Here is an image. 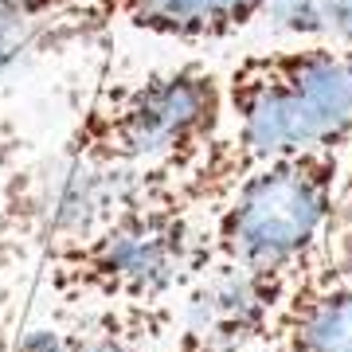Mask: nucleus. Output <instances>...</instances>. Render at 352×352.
I'll use <instances>...</instances> for the list:
<instances>
[{"label": "nucleus", "instance_id": "39448f33", "mask_svg": "<svg viewBox=\"0 0 352 352\" xmlns=\"http://www.w3.org/2000/svg\"><path fill=\"white\" fill-rule=\"evenodd\" d=\"M294 274L208 263L176 302L168 352H258L274 329Z\"/></svg>", "mask_w": 352, "mask_h": 352}, {"label": "nucleus", "instance_id": "7ed1b4c3", "mask_svg": "<svg viewBox=\"0 0 352 352\" xmlns=\"http://www.w3.org/2000/svg\"><path fill=\"white\" fill-rule=\"evenodd\" d=\"M223 126V75L192 59L106 82L67 129L63 161L180 173Z\"/></svg>", "mask_w": 352, "mask_h": 352}, {"label": "nucleus", "instance_id": "f8f14e48", "mask_svg": "<svg viewBox=\"0 0 352 352\" xmlns=\"http://www.w3.org/2000/svg\"><path fill=\"white\" fill-rule=\"evenodd\" d=\"M340 204H344V215H349V208H352V141H349V149H344V188H340Z\"/></svg>", "mask_w": 352, "mask_h": 352}, {"label": "nucleus", "instance_id": "423d86ee", "mask_svg": "<svg viewBox=\"0 0 352 352\" xmlns=\"http://www.w3.org/2000/svg\"><path fill=\"white\" fill-rule=\"evenodd\" d=\"M263 0H71L39 43V55L90 43L110 32H138L180 43L235 39L258 24Z\"/></svg>", "mask_w": 352, "mask_h": 352}, {"label": "nucleus", "instance_id": "1a4fd4ad", "mask_svg": "<svg viewBox=\"0 0 352 352\" xmlns=\"http://www.w3.org/2000/svg\"><path fill=\"white\" fill-rule=\"evenodd\" d=\"M176 305L90 309L71 325H32L16 352H168Z\"/></svg>", "mask_w": 352, "mask_h": 352}, {"label": "nucleus", "instance_id": "6e6552de", "mask_svg": "<svg viewBox=\"0 0 352 352\" xmlns=\"http://www.w3.org/2000/svg\"><path fill=\"white\" fill-rule=\"evenodd\" d=\"M145 196V168H110V164H78L63 161L43 180L39 192V227L43 243H75L94 235L118 212Z\"/></svg>", "mask_w": 352, "mask_h": 352}, {"label": "nucleus", "instance_id": "9d476101", "mask_svg": "<svg viewBox=\"0 0 352 352\" xmlns=\"http://www.w3.org/2000/svg\"><path fill=\"white\" fill-rule=\"evenodd\" d=\"M258 24L286 39L352 47V0H263Z\"/></svg>", "mask_w": 352, "mask_h": 352}, {"label": "nucleus", "instance_id": "f257e3e1", "mask_svg": "<svg viewBox=\"0 0 352 352\" xmlns=\"http://www.w3.org/2000/svg\"><path fill=\"white\" fill-rule=\"evenodd\" d=\"M349 141L352 47L294 39L227 67L219 133L180 173L145 164V188L212 215L254 168L298 153H344Z\"/></svg>", "mask_w": 352, "mask_h": 352}, {"label": "nucleus", "instance_id": "f03ea898", "mask_svg": "<svg viewBox=\"0 0 352 352\" xmlns=\"http://www.w3.org/2000/svg\"><path fill=\"white\" fill-rule=\"evenodd\" d=\"M208 263V215L168 192L145 188L94 235L47 247L43 286L75 314L173 305Z\"/></svg>", "mask_w": 352, "mask_h": 352}, {"label": "nucleus", "instance_id": "9b49d317", "mask_svg": "<svg viewBox=\"0 0 352 352\" xmlns=\"http://www.w3.org/2000/svg\"><path fill=\"white\" fill-rule=\"evenodd\" d=\"M71 0H0V78L39 55V43Z\"/></svg>", "mask_w": 352, "mask_h": 352}, {"label": "nucleus", "instance_id": "20e7f679", "mask_svg": "<svg viewBox=\"0 0 352 352\" xmlns=\"http://www.w3.org/2000/svg\"><path fill=\"white\" fill-rule=\"evenodd\" d=\"M344 153H298L254 168L208 215V258L298 274L340 227Z\"/></svg>", "mask_w": 352, "mask_h": 352}, {"label": "nucleus", "instance_id": "0eeeda50", "mask_svg": "<svg viewBox=\"0 0 352 352\" xmlns=\"http://www.w3.org/2000/svg\"><path fill=\"white\" fill-rule=\"evenodd\" d=\"M258 352H352V219L294 274Z\"/></svg>", "mask_w": 352, "mask_h": 352}]
</instances>
